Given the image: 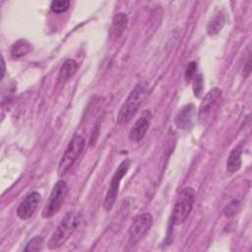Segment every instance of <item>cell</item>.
I'll use <instances>...</instances> for the list:
<instances>
[{
    "label": "cell",
    "instance_id": "1",
    "mask_svg": "<svg viewBox=\"0 0 252 252\" xmlns=\"http://www.w3.org/2000/svg\"><path fill=\"white\" fill-rule=\"evenodd\" d=\"M81 217L77 212H69L64 217L60 224L52 233L48 240L47 246L49 249L54 250L62 246L74 233L78 225L80 224Z\"/></svg>",
    "mask_w": 252,
    "mask_h": 252
},
{
    "label": "cell",
    "instance_id": "2",
    "mask_svg": "<svg viewBox=\"0 0 252 252\" xmlns=\"http://www.w3.org/2000/svg\"><path fill=\"white\" fill-rule=\"evenodd\" d=\"M147 83L140 82L130 93L126 100L123 102L118 115H117V123L123 124L128 122L137 112L139 106L141 105L145 95H146Z\"/></svg>",
    "mask_w": 252,
    "mask_h": 252
},
{
    "label": "cell",
    "instance_id": "3",
    "mask_svg": "<svg viewBox=\"0 0 252 252\" xmlns=\"http://www.w3.org/2000/svg\"><path fill=\"white\" fill-rule=\"evenodd\" d=\"M194 199L195 192L193 188L186 187L180 192L172 212V221L174 224L178 225L186 220L193 209Z\"/></svg>",
    "mask_w": 252,
    "mask_h": 252
},
{
    "label": "cell",
    "instance_id": "4",
    "mask_svg": "<svg viewBox=\"0 0 252 252\" xmlns=\"http://www.w3.org/2000/svg\"><path fill=\"white\" fill-rule=\"evenodd\" d=\"M68 194V186L65 181L58 180L52 188L49 198L42 210L41 216L44 219H49L57 214L62 208Z\"/></svg>",
    "mask_w": 252,
    "mask_h": 252
},
{
    "label": "cell",
    "instance_id": "5",
    "mask_svg": "<svg viewBox=\"0 0 252 252\" xmlns=\"http://www.w3.org/2000/svg\"><path fill=\"white\" fill-rule=\"evenodd\" d=\"M85 144H86V141L84 137H82L81 135H76L72 138L59 162V165H58L59 175L66 173L69 170V168L74 164V162L82 154Z\"/></svg>",
    "mask_w": 252,
    "mask_h": 252
},
{
    "label": "cell",
    "instance_id": "6",
    "mask_svg": "<svg viewBox=\"0 0 252 252\" xmlns=\"http://www.w3.org/2000/svg\"><path fill=\"white\" fill-rule=\"evenodd\" d=\"M131 165V160L129 158H125L116 168L115 172L112 175V178L110 180L105 199L103 202V207L106 211H110L116 201L118 191H119V185L121 179L124 177V175L127 173L129 167Z\"/></svg>",
    "mask_w": 252,
    "mask_h": 252
},
{
    "label": "cell",
    "instance_id": "7",
    "mask_svg": "<svg viewBox=\"0 0 252 252\" xmlns=\"http://www.w3.org/2000/svg\"><path fill=\"white\" fill-rule=\"evenodd\" d=\"M153 225V217L149 213L137 215L129 227L130 240L134 244L142 239Z\"/></svg>",
    "mask_w": 252,
    "mask_h": 252
},
{
    "label": "cell",
    "instance_id": "8",
    "mask_svg": "<svg viewBox=\"0 0 252 252\" xmlns=\"http://www.w3.org/2000/svg\"><path fill=\"white\" fill-rule=\"evenodd\" d=\"M220 96H221V90L219 88H214L207 93V94L203 98V101L201 102V105L198 111V118L200 122L205 123L208 120V118L210 117L213 110L215 109Z\"/></svg>",
    "mask_w": 252,
    "mask_h": 252
},
{
    "label": "cell",
    "instance_id": "9",
    "mask_svg": "<svg viewBox=\"0 0 252 252\" xmlns=\"http://www.w3.org/2000/svg\"><path fill=\"white\" fill-rule=\"evenodd\" d=\"M40 194L36 191H32L28 194L25 199L20 203L17 209V215L22 220L30 219L37 209L40 202Z\"/></svg>",
    "mask_w": 252,
    "mask_h": 252
},
{
    "label": "cell",
    "instance_id": "10",
    "mask_svg": "<svg viewBox=\"0 0 252 252\" xmlns=\"http://www.w3.org/2000/svg\"><path fill=\"white\" fill-rule=\"evenodd\" d=\"M150 120H151V112L149 110L144 111V113L134 123L133 127L130 130L129 139L132 142H139L145 137L150 126Z\"/></svg>",
    "mask_w": 252,
    "mask_h": 252
},
{
    "label": "cell",
    "instance_id": "11",
    "mask_svg": "<svg viewBox=\"0 0 252 252\" xmlns=\"http://www.w3.org/2000/svg\"><path fill=\"white\" fill-rule=\"evenodd\" d=\"M196 109L192 103L184 105L176 114L174 123L179 129H189L195 120Z\"/></svg>",
    "mask_w": 252,
    "mask_h": 252
},
{
    "label": "cell",
    "instance_id": "12",
    "mask_svg": "<svg viewBox=\"0 0 252 252\" xmlns=\"http://www.w3.org/2000/svg\"><path fill=\"white\" fill-rule=\"evenodd\" d=\"M128 24V17L125 13H118L114 16L108 31V37L110 40L118 39L124 32Z\"/></svg>",
    "mask_w": 252,
    "mask_h": 252
},
{
    "label": "cell",
    "instance_id": "13",
    "mask_svg": "<svg viewBox=\"0 0 252 252\" xmlns=\"http://www.w3.org/2000/svg\"><path fill=\"white\" fill-rule=\"evenodd\" d=\"M242 144H239L233 148L230 152L226 160V170L229 173H234L241 167V155H242Z\"/></svg>",
    "mask_w": 252,
    "mask_h": 252
},
{
    "label": "cell",
    "instance_id": "14",
    "mask_svg": "<svg viewBox=\"0 0 252 252\" xmlns=\"http://www.w3.org/2000/svg\"><path fill=\"white\" fill-rule=\"evenodd\" d=\"M31 50L32 44L26 39H20L11 46L10 54L13 59H19L27 55Z\"/></svg>",
    "mask_w": 252,
    "mask_h": 252
},
{
    "label": "cell",
    "instance_id": "15",
    "mask_svg": "<svg viewBox=\"0 0 252 252\" xmlns=\"http://www.w3.org/2000/svg\"><path fill=\"white\" fill-rule=\"evenodd\" d=\"M78 64L73 59H67L63 65L61 66L58 73V81L60 83H64L68 79H70L77 71Z\"/></svg>",
    "mask_w": 252,
    "mask_h": 252
},
{
    "label": "cell",
    "instance_id": "16",
    "mask_svg": "<svg viewBox=\"0 0 252 252\" xmlns=\"http://www.w3.org/2000/svg\"><path fill=\"white\" fill-rule=\"evenodd\" d=\"M224 15L221 12L217 13L209 22L207 27V32L209 35H215L219 33V32L222 29L224 25Z\"/></svg>",
    "mask_w": 252,
    "mask_h": 252
},
{
    "label": "cell",
    "instance_id": "17",
    "mask_svg": "<svg viewBox=\"0 0 252 252\" xmlns=\"http://www.w3.org/2000/svg\"><path fill=\"white\" fill-rule=\"evenodd\" d=\"M203 87H204L203 76L201 74H195V76L193 77V92L195 94V96L200 97L202 95Z\"/></svg>",
    "mask_w": 252,
    "mask_h": 252
},
{
    "label": "cell",
    "instance_id": "18",
    "mask_svg": "<svg viewBox=\"0 0 252 252\" xmlns=\"http://www.w3.org/2000/svg\"><path fill=\"white\" fill-rule=\"evenodd\" d=\"M42 244H43V237L37 235L28 242V244L24 250L25 251H39V250H41Z\"/></svg>",
    "mask_w": 252,
    "mask_h": 252
},
{
    "label": "cell",
    "instance_id": "19",
    "mask_svg": "<svg viewBox=\"0 0 252 252\" xmlns=\"http://www.w3.org/2000/svg\"><path fill=\"white\" fill-rule=\"evenodd\" d=\"M70 7V1L68 0H57L51 3V10L55 13H63Z\"/></svg>",
    "mask_w": 252,
    "mask_h": 252
},
{
    "label": "cell",
    "instance_id": "20",
    "mask_svg": "<svg viewBox=\"0 0 252 252\" xmlns=\"http://www.w3.org/2000/svg\"><path fill=\"white\" fill-rule=\"evenodd\" d=\"M238 201L234 200L232 201L229 205H227L224 209V215L227 217V218H230V217H233L235 214H237V208H238Z\"/></svg>",
    "mask_w": 252,
    "mask_h": 252
},
{
    "label": "cell",
    "instance_id": "21",
    "mask_svg": "<svg viewBox=\"0 0 252 252\" xmlns=\"http://www.w3.org/2000/svg\"><path fill=\"white\" fill-rule=\"evenodd\" d=\"M196 70H197V65H196L195 62H190L187 65V68H186V71H185V78H186L187 81L191 80L195 76Z\"/></svg>",
    "mask_w": 252,
    "mask_h": 252
},
{
    "label": "cell",
    "instance_id": "22",
    "mask_svg": "<svg viewBox=\"0 0 252 252\" xmlns=\"http://www.w3.org/2000/svg\"><path fill=\"white\" fill-rule=\"evenodd\" d=\"M4 75H5V62H4V59H3L2 60V76H1L2 79H3Z\"/></svg>",
    "mask_w": 252,
    "mask_h": 252
}]
</instances>
